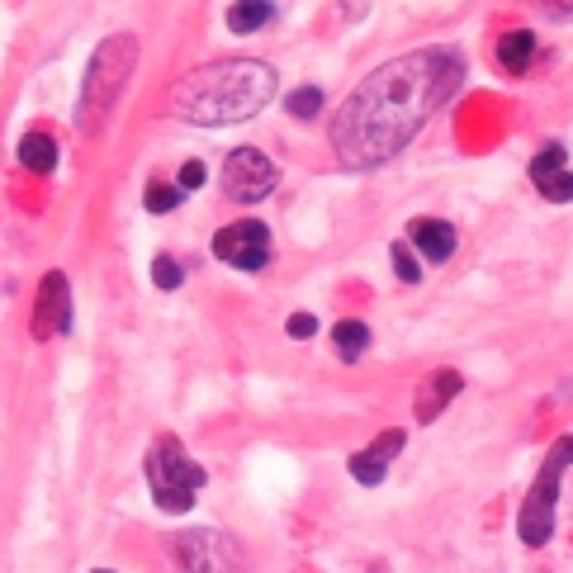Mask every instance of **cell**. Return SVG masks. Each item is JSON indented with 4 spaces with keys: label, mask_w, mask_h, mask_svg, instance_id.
Returning a JSON list of instances; mask_svg holds the SVG:
<instances>
[{
    "label": "cell",
    "mask_w": 573,
    "mask_h": 573,
    "mask_svg": "<svg viewBox=\"0 0 573 573\" xmlns=\"http://www.w3.org/2000/svg\"><path fill=\"white\" fill-rule=\"evenodd\" d=\"M464 389V374L460 370H436L432 384L422 393V408H418V422H436L445 413V403H455V393Z\"/></svg>",
    "instance_id": "cell-12"
},
{
    "label": "cell",
    "mask_w": 573,
    "mask_h": 573,
    "mask_svg": "<svg viewBox=\"0 0 573 573\" xmlns=\"http://www.w3.org/2000/svg\"><path fill=\"white\" fill-rule=\"evenodd\" d=\"M96 573H110V569H96Z\"/></svg>",
    "instance_id": "cell-24"
},
{
    "label": "cell",
    "mask_w": 573,
    "mask_h": 573,
    "mask_svg": "<svg viewBox=\"0 0 573 573\" xmlns=\"http://www.w3.org/2000/svg\"><path fill=\"white\" fill-rule=\"evenodd\" d=\"M142 204H148V213H171L175 204H181V185H167V181H152L148 190H142Z\"/></svg>",
    "instance_id": "cell-17"
},
{
    "label": "cell",
    "mask_w": 573,
    "mask_h": 573,
    "mask_svg": "<svg viewBox=\"0 0 573 573\" xmlns=\"http://www.w3.org/2000/svg\"><path fill=\"white\" fill-rule=\"evenodd\" d=\"M545 6H550L554 14H564V10H573V0H545Z\"/></svg>",
    "instance_id": "cell-23"
},
{
    "label": "cell",
    "mask_w": 573,
    "mask_h": 573,
    "mask_svg": "<svg viewBox=\"0 0 573 573\" xmlns=\"http://www.w3.org/2000/svg\"><path fill=\"white\" fill-rule=\"evenodd\" d=\"M531 181L550 204H573V171H569V157L560 142H550V148L531 161Z\"/></svg>",
    "instance_id": "cell-9"
},
{
    "label": "cell",
    "mask_w": 573,
    "mask_h": 573,
    "mask_svg": "<svg viewBox=\"0 0 573 573\" xmlns=\"http://www.w3.org/2000/svg\"><path fill=\"white\" fill-rule=\"evenodd\" d=\"M464 81V58L455 48H418L384 62L355 86L332 119V148L346 171H374L399 157Z\"/></svg>",
    "instance_id": "cell-1"
},
{
    "label": "cell",
    "mask_w": 573,
    "mask_h": 573,
    "mask_svg": "<svg viewBox=\"0 0 573 573\" xmlns=\"http://www.w3.org/2000/svg\"><path fill=\"white\" fill-rule=\"evenodd\" d=\"M209 181L204 175V161H185L181 171H175V185H181V194H190V190H200Z\"/></svg>",
    "instance_id": "cell-21"
},
{
    "label": "cell",
    "mask_w": 573,
    "mask_h": 573,
    "mask_svg": "<svg viewBox=\"0 0 573 573\" xmlns=\"http://www.w3.org/2000/svg\"><path fill=\"white\" fill-rule=\"evenodd\" d=\"M408 238H413L418 252H426L432 261H445L455 252V228L441 223V219H413L408 223Z\"/></svg>",
    "instance_id": "cell-11"
},
{
    "label": "cell",
    "mask_w": 573,
    "mask_h": 573,
    "mask_svg": "<svg viewBox=\"0 0 573 573\" xmlns=\"http://www.w3.org/2000/svg\"><path fill=\"white\" fill-rule=\"evenodd\" d=\"M280 185V167L261 148H238L223 161V194L232 204H261Z\"/></svg>",
    "instance_id": "cell-6"
},
{
    "label": "cell",
    "mask_w": 573,
    "mask_h": 573,
    "mask_svg": "<svg viewBox=\"0 0 573 573\" xmlns=\"http://www.w3.org/2000/svg\"><path fill=\"white\" fill-rule=\"evenodd\" d=\"M52 332H71V290H67V275L62 271H48L43 275V290H39V309H33V336H52Z\"/></svg>",
    "instance_id": "cell-8"
},
{
    "label": "cell",
    "mask_w": 573,
    "mask_h": 573,
    "mask_svg": "<svg viewBox=\"0 0 573 573\" xmlns=\"http://www.w3.org/2000/svg\"><path fill=\"white\" fill-rule=\"evenodd\" d=\"M389 252H393V271H399V280H403V284H418V280H422V265L413 261V252H408L403 242H393Z\"/></svg>",
    "instance_id": "cell-20"
},
{
    "label": "cell",
    "mask_w": 573,
    "mask_h": 573,
    "mask_svg": "<svg viewBox=\"0 0 573 573\" xmlns=\"http://www.w3.org/2000/svg\"><path fill=\"white\" fill-rule=\"evenodd\" d=\"M569 464H573V436H560L550 445L541 474H535V483H531L522 516H516V535H522V545H545L554 535V507H560V483H564Z\"/></svg>",
    "instance_id": "cell-5"
},
{
    "label": "cell",
    "mask_w": 573,
    "mask_h": 573,
    "mask_svg": "<svg viewBox=\"0 0 573 573\" xmlns=\"http://www.w3.org/2000/svg\"><path fill=\"white\" fill-rule=\"evenodd\" d=\"M181 280H185L181 261L175 257H152V284L157 290H181Z\"/></svg>",
    "instance_id": "cell-19"
},
{
    "label": "cell",
    "mask_w": 573,
    "mask_h": 573,
    "mask_svg": "<svg viewBox=\"0 0 573 573\" xmlns=\"http://www.w3.org/2000/svg\"><path fill=\"white\" fill-rule=\"evenodd\" d=\"M213 257L238 265V271H261L271 261V232H265L261 219H242L213 232Z\"/></svg>",
    "instance_id": "cell-7"
},
{
    "label": "cell",
    "mask_w": 573,
    "mask_h": 573,
    "mask_svg": "<svg viewBox=\"0 0 573 573\" xmlns=\"http://www.w3.org/2000/svg\"><path fill=\"white\" fill-rule=\"evenodd\" d=\"M280 77L271 62L261 58H228V62H209L171 91V114L200 129H223V123H242L261 114L275 100Z\"/></svg>",
    "instance_id": "cell-2"
},
{
    "label": "cell",
    "mask_w": 573,
    "mask_h": 573,
    "mask_svg": "<svg viewBox=\"0 0 573 573\" xmlns=\"http://www.w3.org/2000/svg\"><path fill=\"white\" fill-rule=\"evenodd\" d=\"M332 342H336V351H342V361H361L365 346H370V328L361 318H342L332 328Z\"/></svg>",
    "instance_id": "cell-16"
},
{
    "label": "cell",
    "mask_w": 573,
    "mask_h": 573,
    "mask_svg": "<svg viewBox=\"0 0 573 573\" xmlns=\"http://www.w3.org/2000/svg\"><path fill=\"white\" fill-rule=\"evenodd\" d=\"M531 58H535V33H531V29H512V33H503V43H497V62H503L512 77H516V71H526Z\"/></svg>",
    "instance_id": "cell-15"
},
{
    "label": "cell",
    "mask_w": 573,
    "mask_h": 573,
    "mask_svg": "<svg viewBox=\"0 0 573 573\" xmlns=\"http://www.w3.org/2000/svg\"><path fill=\"white\" fill-rule=\"evenodd\" d=\"M20 167L33 171V175H48L52 167H58V142H52L48 133H24L20 138Z\"/></svg>",
    "instance_id": "cell-13"
},
{
    "label": "cell",
    "mask_w": 573,
    "mask_h": 573,
    "mask_svg": "<svg viewBox=\"0 0 573 573\" xmlns=\"http://www.w3.org/2000/svg\"><path fill=\"white\" fill-rule=\"evenodd\" d=\"M403 432H384L374 445H365V451H355L351 455V479L355 483H365V489H374V483H384V474H389V460L403 451Z\"/></svg>",
    "instance_id": "cell-10"
},
{
    "label": "cell",
    "mask_w": 573,
    "mask_h": 573,
    "mask_svg": "<svg viewBox=\"0 0 573 573\" xmlns=\"http://www.w3.org/2000/svg\"><path fill=\"white\" fill-rule=\"evenodd\" d=\"M275 20V6L271 0H232L228 6V29L232 33H257L261 24Z\"/></svg>",
    "instance_id": "cell-14"
},
{
    "label": "cell",
    "mask_w": 573,
    "mask_h": 573,
    "mask_svg": "<svg viewBox=\"0 0 573 573\" xmlns=\"http://www.w3.org/2000/svg\"><path fill=\"white\" fill-rule=\"evenodd\" d=\"M284 110H290L294 119H318L322 114V91L318 86H299V91L284 100Z\"/></svg>",
    "instance_id": "cell-18"
},
{
    "label": "cell",
    "mask_w": 573,
    "mask_h": 573,
    "mask_svg": "<svg viewBox=\"0 0 573 573\" xmlns=\"http://www.w3.org/2000/svg\"><path fill=\"white\" fill-rule=\"evenodd\" d=\"M148 489H152V503L161 512L181 516V512L194 507V497H200L204 470L181 451V441L175 436H161L148 451Z\"/></svg>",
    "instance_id": "cell-4"
},
{
    "label": "cell",
    "mask_w": 573,
    "mask_h": 573,
    "mask_svg": "<svg viewBox=\"0 0 573 573\" xmlns=\"http://www.w3.org/2000/svg\"><path fill=\"white\" fill-rule=\"evenodd\" d=\"M284 332H290L294 342H309V336L318 332V318H313V313H294L290 322H284Z\"/></svg>",
    "instance_id": "cell-22"
},
{
    "label": "cell",
    "mask_w": 573,
    "mask_h": 573,
    "mask_svg": "<svg viewBox=\"0 0 573 573\" xmlns=\"http://www.w3.org/2000/svg\"><path fill=\"white\" fill-rule=\"evenodd\" d=\"M133 67H138V39L133 33H114L104 39L91 62H86V77H81V96H77V133L86 138H100L104 123L114 119V104L123 100L133 81Z\"/></svg>",
    "instance_id": "cell-3"
}]
</instances>
